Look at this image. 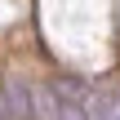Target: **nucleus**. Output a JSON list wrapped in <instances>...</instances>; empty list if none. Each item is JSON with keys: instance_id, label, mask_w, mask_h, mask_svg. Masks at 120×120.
Here are the masks:
<instances>
[{"instance_id": "f03ea898", "label": "nucleus", "mask_w": 120, "mask_h": 120, "mask_svg": "<svg viewBox=\"0 0 120 120\" xmlns=\"http://www.w3.org/2000/svg\"><path fill=\"white\" fill-rule=\"evenodd\" d=\"M0 120H4V116H0Z\"/></svg>"}, {"instance_id": "f257e3e1", "label": "nucleus", "mask_w": 120, "mask_h": 120, "mask_svg": "<svg viewBox=\"0 0 120 120\" xmlns=\"http://www.w3.org/2000/svg\"><path fill=\"white\" fill-rule=\"evenodd\" d=\"M53 98V120H89L94 107V89L85 80H49L45 85Z\"/></svg>"}]
</instances>
